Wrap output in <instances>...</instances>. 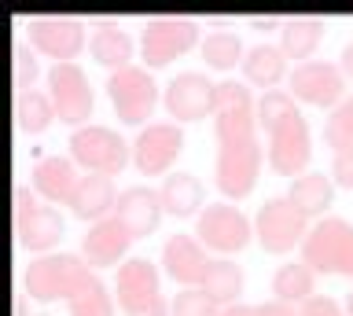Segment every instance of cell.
I'll return each instance as SVG.
<instances>
[{
  "instance_id": "obj_15",
  "label": "cell",
  "mask_w": 353,
  "mask_h": 316,
  "mask_svg": "<svg viewBox=\"0 0 353 316\" xmlns=\"http://www.w3.org/2000/svg\"><path fill=\"white\" fill-rule=\"evenodd\" d=\"M214 92L217 85L206 78V74L199 70H181L176 78L165 85V114L176 118V125L181 122H203L206 114H214Z\"/></svg>"
},
{
  "instance_id": "obj_40",
  "label": "cell",
  "mask_w": 353,
  "mask_h": 316,
  "mask_svg": "<svg viewBox=\"0 0 353 316\" xmlns=\"http://www.w3.org/2000/svg\"><path fill=\"white\" fill-rule=\"evenodd\" d=\"M247 23H250L254 30H280L283 19H276V15H250Z\"/></svg>"
},
{
  "instance_id": "obj_16",
  "label": "cell",
  "mask_w": 353,
  "mask_h": 316,
  "mask_svg": "<svg viewBox=\"0 0 353 316\" xmlns=\"http://www.w3.org/2000/svg\"><path fill=\"white\" fill-rule=\"evenodd\" d=\"M137 243L132 232L125 228L121 217H103V221L88 224V232L81 235V257L88 261L92 268H110V265H121L125 250Z\"/></svg>"
},
{
  "instance_id": "obj_8",
  "label": "cell",
  "mask_w": 353,
  "mask_h": 316,
  "mask_svg": "<svg viewBox=\"0 0 353 316\" xmlns=\"http://www.w3.org/2000/svg\"><path fill=\"white\" fill-rule=\"evenodd\" d=\"M107 100L125 125H143L159 103V85L148 67H121L107 74Z\"/></svg>"
},
{
  "instance_id": "obj_32",
  "label": "cell",
  "mask_w": 353,
  "mask_h": 316,
  "mask_svg": "<svg viewBox=\"0 0 353 316\" xmlns=\"http://www.w3.org/2000/svg\"><path fill=\"white\" fill-rule=\"evenodd\" d=\"M294 111H298L294 96L287 89H269V92H261L258 103H254V114H258V125L265 129V133H272V129L280 125L283 118H291Z\"/></svg>"
},
{
  "instance_id": "obj_28",
  "label": "cell",
  "mask_w": 353,
  "mask_h": 316,
  "mask_svg": "<svg viewBox=\"0 0 353 316\" xmlns=\"http://www.w3.org/2000/svg\"><path fill=\"white\" fill-rule=\"evenodd\" d=\"M199 291H206L221 309H225V305H236V298L243 294V272H239V265H236V261H228V257H214Z\"/></svg>"
},
{
  "instance_id": "obj_27",
  "label": "cell",
  "mask_w": 353,
  "mask_h": 316,
  "mask_svg": "<svg viewBox=\"0 0 353 316\" xmlns=\"http://www.w3.org/2000/svg\"><path fill=\"white\" fill-rule=\"evenodd\" d=\"M88 52H92V59L99 67H107L110 74L121 70V67H132V37L121 30L118 23H103L96 30L92 37H88Z\"/></svg>"
},
{
  "instance_id": "obj_10",
  "label": "cell",
  "mask_w": 353,
  "mask_h": 316,
  "mask_svg": "<svg viewBox=\"0 0 353 316\" xmlns=\"http://www.w3.org/2000/svg\"><path fill=\"white\" fill-rule=\"evenodd\" d=\"M287 92L294 100H302L309 107H335L346 100V74H342L339 63H327V59H309V63H298L287 78Z\"/></svg>"
},
{
  "instance_id": "obj_5",
  "label": "cell",
  "mask_w": 353,
  "mask_h": 316,
  "mask_svg": "<svg viewBox=\"0 0 353 316\" xmlns=\"http://www.w3.org/2000/svg\"><path fill=\"white\" fill-rule=\"evenodd\" d=\"M66 147H70V158L85 173H103V177H118V173L125 169L129 155H132V144H125V140L107 125L74 129L70 140H66Z\"/></svg>"
},
{
  "instance_id": "obj_23",
  "label": "cell",
  "mask_w": 353,
  "mask_h": 316,
  "mask_svg": "<svg viewBox=\"0 0 353 316\" xmlns=\"http://www.w3.org/2000/svg\"><path fill=\"white\" fill-rule=\"evenodd\" d=\"M15 239L22 250L33 254H48V250L63 239V217L55 206H37V213H30L22 224H15Z\"/></svg>"
},
{
  "instance_id": "obj_13",
  "label": "cell",
  "mask_w": 353,
  "mask_h": 316,
  "mask_svg": "<svg viewBox=\"0 0 353 316\" xmlns=\"http://www.w3.org/2000/svg\"><path fill=\"white\" fill-rule=\"evenodd\" d=\"M184 151V133L176 122H151L132 140V166L140 177H162L170 173L176 155Z\"/></svg>"
},
{
  "instance_id": "obj_39",
  "label": "cell",
  "mask_w": 353,
  "mask_h": 316,
  "mask_svg": "<svg viewBox=\"0 0 353 316\" xmlns=\"http://www.w3.org/2000/svg\"><path fill=\"white\" fill-rule=\"evenodd\" d=\"M298 316H346V309H342L335 298H327V294H313V298L298 309Z\"/></svg>"
},
{
  "instance_id": "obj_41",
  "label": "cell",
  "mask_w": 353,
  "mask_h": 316,
  "mask_svg": "<svg viewBox=\"0 0 353 316\" xmlns=\"http://www.w3.org/2000/svg\"><path fill=\"white\" fill-rule=\"evenodd\" d=\"M339 67H342V74L353 81V41H346L342 45V52H339Z\"/></svg>"
},
{
  "instance_id": "obj_29",
  "label": "cell",
  "mask_w": 353,
  "mask_h": 316,
  "mask_svg": "<svg viewBox=\"0 0 353 316\" xmlns=\"http://www.w3.org/2000/svg\"><path fill=\"white\" fill-rule=\"evenodd\" d=\"M55 118V107H52V96L41 92V89H30V92H15V125L22 133L37 136L52 125Z\"/></svg>"
},
{
  "instance_id": "obj_14",
  "label": "cell",
  "mask_w": 353,
  "mask_h": 316,
  "mask_svg": "<svg viewBox=\"0 0 353 316\" xmlns=\"http://www.w3.org/2000/svg\"><path fill=\"white\" fill-rule=\"evenodd\" d=\"M309 155H313V144H309V125L302 114L283 118L280 125L269 133V147H265V162H269L272 173L280 177H302L309 166Z\"/></svg>"
},
{
  "instance_id": "obj_3",
  "label": "cell",
  "mask_w": 353,
  "mask_h": 316,
  "mask_svg": "<svg viewBox=\"0 0 353 316\" xmlns=\"http://www.w3.org/2000/svg\"><path fill=\"white\" fill-rule=\"evenodd\" d=\"M92 265L81 254H70V250H59V254H41L33 257L26 272H22V291L30 294L33 302H66L70 294L88 280Z\"/></svg>"
},
{
  "instance_id": "obj_34",
  "label": "cell",
  "mask_w": 353,
  "mask_h": 316,
  "mask_svg": "<svg viewBox=\"0 0 353 316\" xmlns=\"http://www.w3.org/2000/svg\"><path fill=\"white\" fill-rule=\"evenodd\" d=\"M170 316H221V305L199 287H184L173 294L170 302Z\"/></svg>"
},
{
  "instance_id": "obj_31",
  "label": "cell",
  "mask_w": 353,
  "mask_h": 316,
  "mask_svg": "<svg viewBox=\"0 0 353 316\" xmlns=\"http://www.w3.org/2000/svg\"><path fill=\"white\" fill-rule=\"evenodd\" d=\"M243 56H247V48H243V41L232 30H214L203 41V59L214 70H232L236 63H243Z\"/></svg>"
},
{
  "instance_id": "obj_11",
  "label": "cell",
  "mask_w": 353,
  "mask_h": 316,
  "mask_svg": "<svg viewBox=\"0 0 353 316\" xmlns=\"http://www.w3.org/2000/svg\"><path fill=\"white\" fill-rule=\"evenodd\" d=\"M254 235V221H247V213L239 206L228 202H210L203 213L195 217V239L217 254H239Z\"/></svg>"
},
{
  "instance_id": "obj_26",
  "label": "cell",
  "mask_w": 353,
  "mask_h": 316,
  "mask_svg": "<svg viewBox=\"0 0 353 316\" xmlns=\"http://www.w3.org/2000/svg\"><path fill=\"white\" fill-rule=\"evenodd\" d=\"M162 210L170 217H192V213H203V180L195 173H170L162 180Z\"/></svg>"
},
{
  "instance_id": "obj_18",
  "label": "cell",
  "mask_w": 353,
  "mask_h": 316,
  "mask_svg": "<svg viewBox=\"0 0 353 316\" xmlns=\"http://www.w3.org/2000/svg\"><path fill=\"white\" fill-rule=\"evenodd\" d=\"M162 195L159 188H148V184H129L125 191H118L114 202V217L125 221V228L132 232V239H148L162 221Z\"/></svg>"
},
{
  "instance_id": "obj_17",
  "label": "cell",
  "mask_w": 353,
  "mask_h": 316,
  "mask_svg": "<svg viewBox=\"0 0 353 316\" xmlns=\"http://www.w3.org/2000/svg\"><path fill=\"white\" fill-rule=\"evenodd\" d=\"M162 272L170 276L173 283L184 287H203V276L210 268V257L203 254V243L195 235H184V232H173L170 239L162 243V257H159Z\"/></svg>"
},
{
  "instance_id": "obj_37",
  "label": "cell",
  "mask_w": 353,
  "mask_h": 316,
  "mask_svg": "<svg viewBox=\"0 0 353 316\" xmlns=\"http://www.w3.org/2000/svg\"><path fill=\"white\" fill-rule=\"evenodd\" d=\"M331 180H335L339 188L353 191V144L331 151Z\"/></svg>"
},
{
  "instance_id": "obj_21",
  "label": "cell",
  "mask_w": 353,
  "mask_h": 316,
  "mask_svg": "<svg viewBox=\"0 0 353 316\" xmlns=\"http://www.w3.org/2000/svg\"><path fill=\"white\" fill-rule=\"evenodd\" d=\"M331 195H335V180L316 169H305L302 177H294L287 184V202L302 217H320L331 206Z\"/></svg>"
},
{
  "instance_id": "obj_24",
  "label": "cell",
  "mask_w": 353,
  "mask_h": 316,
  "mask_svg": "<svg viewBox=\"0 0 353 316\" xmlns=\"http://www.w3.org/2000/svg\"><path fill=\"white\" fill-rule=\"evenodd\" d=\"M320 37H324V19L320 15H287L280 26V48L287 59L309 63V56L320 45Z\"/></svg>"
},
{
  "instance_id": "obj_4",
  "label": "cell",
  "mask_w": 353,
  "mask_h": 316,
  "mask_svg": "<svg viewBox=\"0 0 353 316\" xmlns=\"http://www.w3.org/2000/svg\"><path fill=\"white\" fill-rule=\"evenodd\" d=\"M118 309L125 316H170L162 291H159V268L148 257H125L114 276Z\"/></svg>"
},
{
  "instance_id": "obj_35",
  "label": "cell",
  "mask_w": 353,
  "mask_h": 316,
  "mask_svg": "<svg viewBox=\"0 0 353 316\" xmlns=\"http://www.w3.org/2000/svg\"><path fill=\"white\" fill-rule=\"evenodd\" d=\"M41 78V67H37V56L33 48L26 45H15L11 48V81H15V92H30Z\"/></svg>"
},
{
  "instance_id": "obj_19",
  "label": "cell",
  "mask_w": 353,
  "mask_h": 316,
  "mask_svg": "<svg viewBox=\"0 0 353 316\" xmlns=\"http://www.w3.org/2000/svg\"><path fill=\"white\" fill-rule=\"evenodd\" d=\"M30 180H33V191L41 199L70 206L77 184H81V173H77V162L70 155H37Z\"/></svg>"
},
{
  "instance_id": "obj_25",
  "label": "cell",
  "mask_w": 353,
  "mask_h": 316,
  "mask_svg": "<svg viewBox=\"0 0 353 316\" xmlns=\"http://www.w3.org/2000/svg\"><path fill=\"white\" fill-rule=\"evenodd\" d=\"M272 298L283 302V305H302L313 298V287H316V272L305 265V261H287L272 272Z\"/></svg>"
},
{
  "instance_id": "obj_6",
  "label": "cell",
  "mask_w": 353,
  "mask_h": 316,
  "mask_svg": "<svg viewBox=\"0 0 353 316\" xmlns=\"http://www.w3.org/2000/svg\"><path fill=\"white\" fill-rule=\"evenodd\" d=\"M199 26L195 19L184 15H151L140 26V56L148 70H159L165 63H173L176 56H184L188 48H195Z\"/></svg>"
},
{
  "instance_id": "obj_20",
  "label": "cell",
  "mask_w": 353,
  "mask_h": 316,
  "mask_svg": "<svg viewBox=\"0 0 353 316\" xmlns=\"http://www.w3.org/2000/svg\"><path fill=\"white\" fill-rule=\"evenodd\" d=\"M114 202H118V191H114V180L103 177V173H85L81 184H77L74 199H70V213L77 221H103V217L114 213Z\"/></svg>"
},
{
  "instance_id": "obj_42",
  "label": "cell",
  "mask_w": 353,
  "mask_h": 316,
  "mask_svg": "<svg viewBox=\"0 0 353 316\" xmlns=\"http://www.w3.org/2000/svg\"><path fill=\"white\" fill-rule=\"evenodd\" d=\"M346 316H353V291L346 294Z\"/></svg>"
},
{
  "instance_id": "obj_30",
  "label": "cell",
  "mask_w": 353,
  "mask_h": 316,
  "mask_svg": "<svg viewBox=\"0 0 353 316\" xmlns=\"http://www.w3.org/2000/svg\"><path fill=\"white\" fill-rule=\"evenodd\" d=\"M66 316H114V302L107 294V283L88 272V280L66 298Z\"/></svg>"
},
{
  "instance_id": "obj_43",
  "label": "cell",
  "mask_w": 353,
  "mask_h": 316,
  "mask_svg": "<svg viewBox=\"0 0 353 316\" xmlns=\"http://www.w3.org/2000/svg\"><path fill=\"white\" fill-rule=\"evenodd\" d=\"M37 316H44V313H37Z\"/></svg>"
},
{
  "instance_id": "obj_7",
  "label": "cell",
  "mask_w": 353,
  "mask_h": 316,
  "mask_svg": "<svg viewBox=\"0 0 353 316\" xmlns=\"http://www.w3.org/2000/svg\"><path fill=\"white\" fill-rule=\"evenodd\" d=\"M44 85H48V96H52V107H55L59 122L81 129L92 118L96 96H92V85H88L85 70L77 63H52L48 74H44Z\"/></svg>"
},
{
  "instance_id": "obj_36",
  "label": "cell",
  "mask_w": 353,
  "mask_h": 316,
  "mask_svg": "<svg viewBox=\"0 0 353 316\" xmlns=\"http://www.w3.org/2000/svg\"><path fill=\"white\" fill-rule=\"evenodd\" d=\"M221 316H298V309L294 305H283V302H258V305H243V302H236V305H225L221 309Z\"/></svg>"
},
{
  "instance_id": "obj_12",
  "label": "cell",
  "mask_w": 353,
  "mask_h": 316,
  "mask_svg": "<svg viewBox=\"0 0 353 316\" xmlns=\"http://www.w3.org/2000/svg\"><path fill=\"white\" fill-rule=\"evenodd\" d=\"M26 30L33 52H41L55 63H74L77 52L88 45L85 23L74 15H30Z\"/></svg>"
},
{
  "instance_id": "obj_33",
  "label": "cell",
  "mask_w": 353,
  "mask_h": 316,
  "mask_svg": "<svg viewBox=\"0 0 353 316\" xmlns=\"http://www.w3.org/2000/svg\"><path fill=\"white\" fill-rule=\"evenodd\" d=\"M324 140H327L331 151L353 144V92H346V100H342L335 111L327 114V122H324Z\"/></svg>"
},
{
  "instance_id": "obj_1",
  "label": "cell",
  "mask_w": 353,
  "mask_h": 316,
  "mask_svg": "<svg viewBox=\"0 0 353 316\" xmlns=\"http://www.w3.org/2000/svg\"><path fill=\"white\" fill-rule=\"evenodd\" d=\"M214 188L225 199H247L261 173V144H258V114L247 85L217 81L214 92Z\"/></svg>"
},
{
  "instance_id": "obj_38",
  "label": "cell",
  "mask_w": 353,
  "mask_h": 316,
  "mask_svg": "<svg viewBox=\"0 0 353 316\" xmlns=\"http://www.w3.org/2000/svg\"><path fill=\"white\" fill-rule=\"evenodd\" d=\"M11 206H15V210H11V221L22 224L30 213H37V206H41V202H37V191H30L26 184H19V188L11 191Z\"/></svg>"
},
{
  "instance_id": "obj_9",
  "label": "cell",
  "mask_w": 353,
  "mask_h": 316,
  "mask_svg": "<svg viewBox=\"0 0 353 316\" xmlns=\"http://www.w3.org/2000/svg\"><path fill=\"white\" fill-rule=\"evenodd\" d=\"M305 217L287 202V195H272L258 206L254 213V239L265 254H287V250L302 246L305 239Z\"/></svg>"
},
{
  "instance_id": "obj_22",
  "label": "cell",
  "mask_w": 353,
  "mask_h": 316,
  "mask_svg": "<svg viewBox=\"0 0 353 316\" xmlns=\"http://www.w3.org/2000/svg\"><path fill=\"white\" fill-rule=\"evenodd\" d=\"M243 78H247L250 85H258V89H276V85L283 81L287 74V56L280 45H269V41H261V45H250L247 56H243Z\"/></svg>"
},
{
  "instance_id": "obj_2",
  "label": "cell",
  "mask_w": 353,
  "mask_h": 316,
  "mask_svg": "<svg viewBox=\"0 0 353 316\" xmlns=\"http://www.w3.org/2000/svg\"><path fill=\"white\" fill-rule=\"evenodd\" d=\"M298 261L324 276H353V224L346 217H320L298 246Z\"/></svg>"
}]
</instances>
